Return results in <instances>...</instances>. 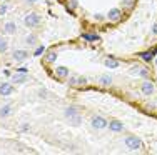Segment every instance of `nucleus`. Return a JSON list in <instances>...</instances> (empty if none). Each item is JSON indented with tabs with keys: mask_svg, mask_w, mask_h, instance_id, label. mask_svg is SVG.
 I'll list each match as a JSON object with an SVG mask.
<instances>
[{
	"mask_svg": "<svg viewBox=\"0 0 157 155\" xmlns=\"http://www.w3.org/2000/svg\"><path fill=\"white\" fill-rule=\"evenodd\" d=\"M155 54H157V50H147V52H144V54L140 55V58H142V60H145V62H149V60L154 58Z\"/></svg>",
	"mask_w": 157,
	"mask_h": 155,
	"instance_id": "obj_18",
	"label": "nucleus"
},
{
	"mask_svg": "<svg viewBox=\"0 0 157 155\" xmlns=\"http://www.w3.org/2000/svg\"><path fill=\"white\" fill-rule=\"evenodd\" d=\"M63 117H65V120L69 122L70 125H74V127H78V125L82 124L80 110H78V107H75V105L65 107V109H63Z\"/></svg>",
	"mask_w": 157,
	"mask_h": 155,
	"instance_id": "obj_1",
	"label": "nucleus"
},
{
	"mask_svg": "<svg viewBox=\"0 0 157 155\" xmlns=\"http://www.w3.org/2000/svg\"><path fill=\"white\" fill-rule=\"evenodd\" d=\"M44 50H45V49H44L42 45H40V47H37L35 52H33V55H35V57H39V55H42V54H44Z\"/></svg>",
	"mask_w": 157,
	"mask_h": 155,
	"instance_id": "obj_23",
	"label": "nucleus"
},
{
	"mask_svg": "<svg viewBox=\"0 0 157 155\" xmlns=\"http://www.w3.org/2000/svg\"><path fill=\"white\" fill-rule=\"evenodd\" d=\"M84 39L89 40V42H92V40H99V35H95V34H84Z\"/></svg>",
	"mask_w": 157,
	"mask_h": 155,
	"instance_id": "obj_22",
	"label": "nucleus"
},
{
	"mask_svg": "<svg viewBox=\"0 0 157 155\" xmlns=\"http://www.w3.org/2000/svg\"><path fill=\"white\" fill-rule=\"evenodd\" d=\"M134 72H136L137 75L144 77V79H149V70L145 67H134Z\"/></svg>",
	"mask_w": 157,
	"mask_h": 155,
	"instance_id": "obj_17",
	"label": "nucleus"
},
{
	"mask_svg": "<svg viewBox=\"0 0 157 155\" xmlns=\"http://www.w3.org/2000/svg\"><path fill=\"white\" fill-rule=\"evenodd\" d=\"M104 65H105V67H109V68H117L119 67V60H114V58H105V60H104Z\"/></svg>",
	"mask_w": 157,
	"mask_h": 155,
	"instance_id": "obj_19",
	"label": "nucleus"
},
{
	"mask_svg": "<svg viewBox=\"0 0 157 155\" xmlns=\"http://www.w3.org/2000/svg\"><path fill=\"white\" fill-rule=\"evenodd\" d=\"M104 18L105 17H104L102 13H95V20H104Z\"/></svg>",
	"mask_w": 157,
	"mask_h": 155,
	"instance_id": "obj_26",
	"label": "nucleus"
},
{
	"mask_svg": "<svg viewBox=\"0 0 157 155\" xmlns=\"http://www.w3.org/2000/svg\"><path fill=\"white\" fill-rule=\"evenodd\" d=\"M124 3H125L127 7H130V5H132V3H134V2H132V0H124Z\"/></svg>",
	"mask_w": 157,
	"mask_h": 155,
	"instance_id": "obj_28",
	"label": "nucleus"
},
{
	"mask_svg": "<svg viewBox=\"0 0 157 155\" xmlns=\"http://www.w3.org/2000/svg\"><path fill=\"white\" fill-rule=\"evenodd\" d=\"M155 64H157V57H155Z\"/></svg>",
	"mask_w": 157,
	"mask_h": 155,
	"instance_id": "obj_31",
	"label": "nucleus"
},
{
	"mask_svg": "<svg viewBox=\"0 0 157 155\" xmlns=\"http://www.w3.org/2000/svg\"><path fill=\"white\" fill-rule=\"evenodd\" d=\"M5 12H7V5L3 3V5H0V15H5Z\"/></svg>",
	"mask_w": 157,
	"mask_h": 155,
	"instance_id": "obj_25",
	"label": "nucleus"
},
{
	"mask_svg": "<svg viewBox=\"0 0 157 155\" xmlns=\"http://www.w3.org/2000/svg\"><path fill=\"white\" fill-rule=\"evenodd\" d=\"M77 5H78V2H77V0H69V7H70V9H77Z\"/></svg>",
	"mask_w": 157,
	"mask_h": 155,
	"instance_id": "obj_24",
	"label": "nucleus"
},
{
	"mask_svg": "<svg viewBox=\"0 0 157 155\" xmlns=\"http://www.w3.org/2000/svg\"><path fill=\"white\" fill-rule=\"evenodd\" d=\"M10 113H12V105H10V103H7V105H3L2 109H0V117H2V119H7Z\"/></svg>",
	"mask_w": 157,
	"mask_h": 155,
	"instance_id": "obj_16",
	"label": "nucleus"
},
{
	"mask_svg": "<svg viewBox=\"0 0 157 155\" xmlns=\"http://www.w3.org/2000/svg\"><path fill=\"white\" fill-rule=\"evenodd\" d=\"M3 32H5V35H13V34H17V25H15V22H12V20L5 22V24H3Z\"/></svg>",
	"mask_w": 157,
	"mask_h": 155,
	"instance_id": "obj_12",
	"label": "nucleus"
},
{
	"mask_svg": "<svg viewBox=\"0 0 157 155\" xmlns=\"http://www.w3.org/2000/svg\"><path fill=\"white\" fill-rule=\"evenodd\" d=\"M69 83L72 87H82V85L87 83V80H85V77H82V75H72L69 79Z\"/></svg>",
	"mask_w": 157,
	"mask_h": 155,
	"instance_id": "obj_10",
	"label": "nucleus"
},
{
	"mask_svg": "<svg viewBox=\"0 0 157 155\" xmlns=\"http://www.w3.org/2000/svg\"><path fill=\"white\" fill-rule=\"evenodd\" d=\"M55 60H57V52L50 50V52L47 54V57H45V62H47V64H54Z\"/></svg>",
	"mask_w": 157,
	"mask_h": 155,
	"instance_id": "obj_20",
	"label": "nucleus"
},
{
	"mask_svg": "<svg viewBox=\"0 0 157 155\" xmlns=\"http://www.w3.org/2000/svg\"><path fill=\"white\" fill-rule=\"evenodd\" d=\"M29 2H30V3H33V2H37V0H29Z\"/></svg>",
	"mask_w": 157,
	"mask_h": 155,
	"instance_id": "obj_30",
	"label": "nucleus"
},
{
	"mask_svg": "<svg viewBox=\"0 0 157 155\" xmlns=\"http://www.w3.org/2000/svg\"><path fill=\"white\" fill-rule=\"evenodd\" d=\"M12 92H13V85L10 82L0 83V95L2 97H9V95H12Z\"/></svg>",
	"mask_w": 157,
	"mask_h": 155,
	"instance_id": "obj_11",
	"label": "nucleus"
},
{
	"mask_svg": "<svg viewBox=\"0 0 157 155\" xmlns=\"http://www.w3.org/2000/svg\"><path fill=\"white\" fill-rule=\"evenodd\" d=\"M152 34H154V35H157V24L154 25V28H152Z\"/></svg>",
	"mask_w": 157,
	"mask_h": 155,
	"instance_id": "obj_29",
	"label": "nucleus"
},
{
	"mask_svg": "<svg viewBox=\"0 0 157 155\" xmlns=\"http://www.w3.org/2000/svg\"><path fill=\"white\" fill-rule=\"evenodd\" d=\"M24 40L27 42L29 47H35L37 43H39V35H37V34H29V35H25Z\"/></svg>",
	"mask_w": 157,
	"mask_h": 155,
	"instance_id": "obj_14",
	"label": "nucleus"
},
{
	"mask_svg": "<svg viewBox=\"0 0 157 155\" xmlns=\"http://www.w3.org/2000/svg\"><path fill=\"white\" fill-rule=\"evenodd\" d=\"M9 49V42H7L5 37H0V54H5Z\"/></svg>",
	"mask_w": 157,
	"mask_h": 155,
	"instance_id": "obj_21",
	"label": "nucleus"
},
{
	"mask_svg": "<svg viewBox=\"0 0 157 155\" xmlns=\"http://www.w3.org/2000/svg\"><path fill=\"white\" fill-rule=\"evenodd\" d=\"M27 57H29V52L24 50V49H17V50L12 52V58L15 62H25V60H27Z\"/></svg>",
	"mask_w": 157,
	"mask_h": 155,
	"instance_id": "obj_6",
	"label": "nucleus"
},
{
	"mask_svg": "<svg viewBox=\"0 0 157 155\" xmlns=\"http://www.w3.org/2000/svg\"><path fill=\"white\" fill-rule=\"evenodd\" d=\"M97 83H99L100 87H110L112 83H114V77L109 75V73H104V75H100V77H99Z\"/></svg>",
	"mask_w": 157,
	"mask_h": 155,
	"instance_id": "obj_7",
	"label": "nucleus"
},
{
	"mask_svg": "<svg viewBox=\"0 0 157 155\" xmlns=\"http://www.w3.org/2000/svg\"><path fill=\"white\" fill-rule=\"evenodd\" d=\"M18 72H22V73H27V72H29V68H27V67H18Z\"/></svg>",
	"mask_w": 157,
	"mask_h": 155,
	"instance_id": "obj_27",
	"label": "nucleus"
},
{
	"mask_svg": "<svg viewBox=\"0 0 157 155\" xmlns=\"http://www.w3.org/2000/svg\"><path fill=\"white\" fill-rule=\"evenodd\" d=\"M12 82L13 83H25L27 82V73H22V72L15 73V75L12 77Z\"/></svg>",
	"mask_w": 157,
	"mask_h": 155,
	"instance_id": "obj_15",
	"label": "nucleus"
},
{
	"mask_svg": "<svg viewBox=\"0 0 157 155\" xmlns=\"http://www.w3.org/2000/svg\"><path fill=\"white\" fill-rule=\"evenodd\" d=\"M40 20H42V18H40V15L37 12H30V13H27V15L24 17V25L27 28H35L37 25L40 24Z\"/></svg>",
	"mask_w": 157,
	"mask_h": 155,
	"instance_id": "obj_4",
	"label": "nucleus"
},
{
	"mask_svg": "<svg viewBox=\"0 0 157 155\" xmlns=\"http://www.w3.org/2000/svg\"><path fill=\"white\" fill-rule=\"evenodd\" d=\"M140 92H142V95H152L155 92L154 83H152L151 80H144V82L140 83Z\"/></svg>",
	"mask_w": 157,
	"mask_h": 155,
	"instance_id": "obj_5",
	"label": "nucleus"
},
{
	"mask_svg": "<svg viewBox=\"0 0 157 155\" xmlns=\"http://www.w3.org/2000/svg\"><path fill=\"white\" fill-rule=\"evenodd\" d=\"M55 75H57L59 79H69L70 70L67 68V67H63V65H60V67H57V68H55Z\"/></svg>",
	"mask_w": 157,
	"mask_h": 155,
	"instance_id": "obj_13",
	"label": "nucleus"
},
{
	"mask_svg": "<svg viewBox=\"0 0 157 155\" xmlns=\"http://www.w3.org/2000/svg\"><path fill=\"white\" fill-rule=\"evenodd\" d=\"M107 125H109V120L105 117H102V115H92L90 117V127L95 128V130H104V128H107Z\"/></svg>",
	"mask_w": 157,
	"mask_h": 155,
	"instance_id": "obj_3",
	"label": "nucleus"
},
{
	"mask_svg": "<svg viewBox=\"0 0 157 155\" xmlns=\"http://www.w3.org/2000/svg\"><path fill=\"white\" fill-rule=\"evenodd\" d=\"M124 143H125L127 149L134 150V152H139V150L144 149V142H142L139 137H136V135H127L124 138Z\"/></svg>",
	"mask_w": 157,
	"mask_h": 155,
	"instance_id": "obj_2",
	"label": "nucleus"
},
{
	"mask_svg": "<svg viewBox=\"0 0 157 155\" xmlns=\"http://www.w3.org/2000/svg\"><path fill=\"white\" fill-rule=\"evenodd\" d=\"M107 18H109L110 22H119L122 18V10L117 9V7H114V9L109 10V13H107Z\"/></svg>",
	"mask_w": 157,
	"mask_h": 155,
	"instance_id": "obj_8",
	"label": "nucleus"
},
{
	"mask_svg": "<svg viewBox=\"0 0 157 155\" xmlns=\"http://www.w3.org/2000/svg\"><path fill=\"white\" fill-rule=\"evenodd\" d=\"M109 130L110 132H114V134H119V132H122L124 130V124H122L121 120H109Z\"/></svg>",
	"mask_w": 157,
	"mask_h": 155,
	"instance_id": "obj_9",
	"label": "nucleus"
}]
</instances>
